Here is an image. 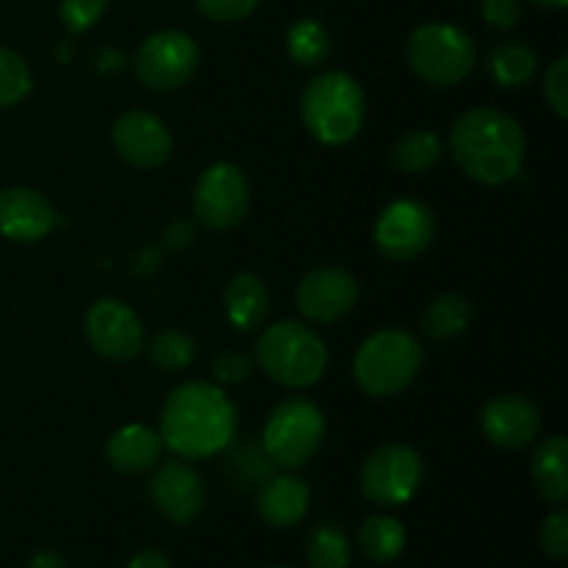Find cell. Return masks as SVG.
Masks as SVG:
<instances>
[{
  "label": "cell",
  "mask_w": 568,
  "mask_h": 568,
  "mask_svg": "<svg viewBox=\"0 0 568 568\" xmlns=\"http://www.w3.org/2000/svg\"><path fill=\"white\" fill-rule=\"evenodd\" d=\"M159 436L178 458H214L236 436V405L214 383H183L161 408Z\"/></svg>",
  "instance_id": "6da1fadb"
},
{
  "label": "cell",
  "mask_w": 568,
  "mask_h": 568,
  "mask_svg": "<svg viewBox=\"0 0 568 568\" xmlns=\"http://www.w3.org/2000/svg\"><path fill=\"white\" fill-rule=\"evenodd\" d=\"M455 164L483 186H503L521 172L527 139L519 122L499 109H469L449 128Z\"/></svg>",
  "instance_id": "7a4b0ae2"
},
{
  "label": "cell",
  "mask_w": 568,
  "mask_h": 568,
  "mask_svg": "<svg viewBox=\"0 0 568 568\" xmlns=\"http://www.w3.org/2000/svg\"><path fill=\"white\" fill-rule=\"evenodd\" d=\"M300 114L316 142L327 148H342L353 142L364 128L366 94L347 72H322L305 87Z\"/></svg>",
  "instance_id": "3957f363"
},
{
  "label": "cell",
  "mask_w": 568,
  "mask_h": 568,
  "mask_svg": "<svg viewBox=\"0 0 568 568\" xmlns=\"http://www.w3.org/2000/svg\"><path fill=\"white\" fill-rule=\"evenodd\" d=\"M255 361L272 383L283 388H311L327 369V344L303 322H275L261 333Z\"/></svg>",
  "instance_id": "277c9868"
},
{
  "label": "cell",
  "mask_w": 568,
  "mask_h": 568,
  "mask_svg": "<svg viewBox=\"0 0 568 568\" xmlns=\"http://www.w3.org/2000/svg\"><path fill=\"white\" fill-rule=\"evenodd\" d=\"M422 366H425V349L414 333L403 327H383L372 333L353 361L355 383L361 392L377 399L403 394L419 377Z\"/></svg>",
  "instance_id": "5b68a950"
},
{
  "label": "cell",
  "mask_w": 568,
  "mask_h": 568,
  "mask_svg": "<svg viewBox=\"0 0 568 568\" xmlns=\"http://www.w3.org/2000/svg\"><path fill=\"white\" fill-rule=\"evenodd\" d=\"M408 64L430 87H458L477 64L475 39L453 22H425L408 39Z\"/></svg>",
  "instance_id": "8992f818"
},
{
  "label": "cell",
  "mask_w": 568,
  "mask_h": 568,
  "mask_svg": "<svg viewBox=\"0 0 568 568\" xmlns=\"http://www.w3.org/2000/svg\"><path fill=\"white\" fill-rule=\"evenodd\" d=\"M264 453L283 469H303L325 442V416L316 403L288 397L272 408L264 425Z\"/></svg>",
  "instance_id": "52a82bcc"
},
{
  "label": "cell",
  "mask_w": 568,
  "mask_h": 568,
  "mask_svg": "<svg viewBox=\"0 0 568 568\" xmlns=\"http://www.w3.org/2000/svg\"><path fill=\"white\" fill-rule=\"evenodd\" d=\"M200 67V48L189 33L166 28L139 44L133 55L136 78L153 92H175L186 87Z\"/></svg>",
  "instance_id": "ba28073f"
},
{
  "label": "cell",
  "mask_w": 568,
  "mask_h": 568,
  "mask_svg": "<svg viewBox=\"0 0 568 568\" xmlns=\"http://www.w3.org/2000/svg\"><path fill=\"white\" fill-rule=\"evenodd\" d=\"M425 464L419 453L408 444H386L377 447L361 469V491L369 503L381 508H399L419 491Z\"/></svg>",
  "instance_id": "9c48e42d"
},
{
  "label": "cell",
  "mask_w": 568,
  "mask_h": 568,
  "mask_svg": "<svg viewBox=\"0 0 568 568\" xmlns=\"http://www.w3.org/2000/svg\"><path fill=\"white\" fill-rule=\"evenodd\" d=\"M194 216L211 231H231L242 225L250 211V181L242 166L231 161H216L203 175L192 194Z\"/></svg>",
  "instance_id": "30bf717a"
},
{
  "label": "cell",
  "mask_w": 568,
  "mask_h": 568,
  "mask_svg": "<svg viewBox=\"0 0 568 568\" xmlns=\"http://www.w3.org/2000/svg\"><path fill=\"white\" fill-rule=\"evenodd\" d=\"M436 239V214L422 200H394L375 222V244L388 261L408 264Z\"/></svg>",
  "instance_id": "8fae6325"
},
{
  "label": "cell",
  "mask_w": 568,
  "mask_h": 568,
  "mask_svg": "<svg viewBox=\"0 0 568 568\" xmlns=\"http://www.w3.org/2000/svg\"><path fill=\"white\" fill-rule=\"evenodd\" d=\"M83 327H87V338L92 349L105 361H131L144 349L142 320L122 300H94L89 305Z\"/></svg>",
  "instance_id": "7c38bea8"
},
{
  "label": "cell",
  "mask_w": 568,
  "mask_h": 568,
  "mask_svg": "<svg viewBox=\"0 0 568 568\" xmlns=\"http://www.w3.org/2000/svg\"><path fill=\"white\" fill-rule=\"evenodd\" d=\"M358 297L361 286L353 272L336 270V266L311 270L297 283V294H294L300 314L311 322H320V325L344 320L358 305Z\"/></svg>",
  "instance_id": "4fadbf2b"
},
{
  "label": "cell",
  "mask_w": 568,
  "mask_h": 568,
  "mask_svg": "<svg viewBox=\"0 0 568 568\" xmlns=\"http://www.w3.org/2000/svg\"><path fill=\"white\" fill-rule=\"evenodd\" d=\"M111 144L125 164L136 170H159L172 155V133L164 120L150 111H125L111 128Z\"/></svg>",
  "instance_id": "5bb4252c"
},
{
  "label": "cell",
  "mask_w": 568,
  "mask_h": 568,
  "mask_svg": "<svg viewBox=\"0 0 568 568\" xmlns=\"http://www.w3.org/2000/svg\"><path fill=\"white\" fill-rule=\"evenodd\" d=\"M488 442L508 453L530 447L541 433V410L521 394H497L486 403L480 416Z\"/></svg>",
  "instance_id": "9a60e30c"
},
{
  "label": "cell",
  "mask_w": 568,
  "mask_h": 568,
  "mask_svg": "<svg viewBox=\"0 0 568 568\" xmlns=\"http://www.w3.org/2000/svg\"><path fill=\"white\" fill-rule=\"evenodd\" d=\"M150 499L164 519L192 525L205 508V488L197 471L183 460H166L150 477Z\"/></svg>",
  "instance_id": "2e32d148"
},
{
  "label": "cell",
  "mask_w": 568,
  "mask_h": 568,
  "mask_svg": "<svg viewBox=\"0 0 568 568\" xmlns=\"http://www.w3.org/2000/svg\"><path fill=\"white\" fill-rule=\"evenodd\" d=\"M55 227V211L42 192L9 186L0 192V236L31 244Z\"/></svg>",
  "instance_id": "e0dca14e"
},
{
  "label": "cell",
  "mask_w": 568,
  "mask_h": 568,
  "mask_svg": "<svg viewBox=\"0 0 568 568\" xmlns=\"http://www.w3.org/2000/svg\"><path fill=\"white\" fill-rule=\"evenodd\" d=\"M161 453H164V442L148 425L120 427L111 433L109 444H105V458H109L111 469L120 475H142V471L153 469L161 460Z\"/></svg>",
  "instance_id": "ac0fdd59"
},
{
  "label": "cell",
  "mask_w": 568,
  "mask_h": 568,
  "mask_svg": "<svg viewBox=\"0 0 568 568\" xmlns=\"http://www.w3.org/2000/svg\"><path fill=\"white\" fill-rule=\"evenodd\" d=\"M311 508L308 483L294 475H275L261 486L258 491V514L266 525L286 530L300 525Z\"/></svg>",
  "instance_id": "d6986e66"
},
{
  "label": "cell",
  "mask_w": 568,
  "mask_h": 568,
  "mask_svg": "<svg viewBox=\"0 0 568 568\" xmlns=\"http://www.w3.org/2000/svg\"><path fill=\"white\" fill-rule=\"evenodd\" d=\"M270 311V292L253 272H236L225 288V316L236 331H255Z\"/></svg>",
  "instance_id": "ffe728a7"
},
{
  "label": "cell",
  "mask_w": 568,
  "mask_h": 568,
  "mask_svg": "<svg viewBox=\"0 0 568 568\" xmlns=\"http://www.w3.org/2000/svg\"><path fill=\"white\" fill-rule=\"evenodd\" d=\"M532 483L547 503L564 505L568 499V444L564 436H549L532 455Z\"/></svg>",
  "instance_id": "44dd1931"
},
{
  "label": "cell",
  "mask_w": 568,
  "mask_h": 568,
  "mask_svg": "<svg viewBox=\"0 0 568 568\" xmlns=\"http://www.w3.org/2000/svg\"><path fill=\"white\" fill-rule=\"evenodd\" d=\"M405 541H408V532L405 525L394 516H369V519L361 525L358 544L361 552L366 555L375 564H392L403 555Z\"/></svg>",
  "instance_id": "7402d4cb"
},
{
  "label": "cell",
  "mask_w": 568,
  "mask_h": 568,
  "mask_svg": "<svg viewBox=\"0 0 568 568\" xmlns=\"http://www.w3.org/2000/svg\"><path fill=\"white\" fill-rule=\"evenodd\" d=\"M488 72L505 89L527 87L538 72V55L525 42H505L488 55Z\"/></svg>",
  "instance_id": "603a6c76"
},
{
  "label": "cell",
  "mask_w": 568,
  "mask_h": 568,
  "mask_svg": "<svg viewBox=\"0 0 568 568\" xmlns=\"http://www.w3.org/2000/svg\"><path fill=\"white\" fill-rule=\"evenodd\" d=\"M471 322V303L460 294H442L422 314V331L433 342H447L460 336Z\"/></svg>",
  "instance_id": "cb8c5ba5"
},
{
  "label": "cell",
  "mask_w": 568,
  "mask_h": 568,
  "mask_svg": "<svg viewBox=\"0 0 568 568\" xmlns=\"http://www.w3.org/2000/svg\"><path fill=\"white\" fill-rule=\"evenodd\" d=\"M442 155H444L442 139H438L433 131L419 128V131H408L405 136H399V142L394 144L392 159L399 172H408V175H425L427 170H433V166L442 161Z\"/></svg>",
  "instance_id": "d4e9b609"
},
{
  "label": "cell",
  "mask_w": 568,
  "mask_h": 568,
  "mask_svg": "<svg viewBox=\"0 0 568 568\" xmlns=\"http://www.w3.org/2000/svg\"><path fill=\"white\" fill-rule=\"evenodd\" d=\"M288 55L300 67H320L331 55V33L314 17H303L286 33Z\"/></svg>",
  "instance_id": "484cf974"
},
{
  "label": "cell",
  "mask_w": 568,
  "mask_h": 568,
  "mask_svg": "<svg viewBox=\"0 0 568 568\" xmlns=\"http://www.w3.org/2000/svg\"><path fill=\"white\" fill-rule=\"evenodd\" d=\"M305 558L311 568H349V538L333 521H322L311 530Z\"/></svg>",
  "instance_id": "4316f807"
},
{
  "label": "cell",
  "mask_w": 568,
  "mask_h": 568,
  "mask_svg": "<svg viewBox=\"0 0 568 568\" xmlns=\"http://www.w3.org/2000/svg\"><path fill=\"white\" fill-rule=\"evenodd\" d=\"M150 361H153L155 369L161 372H181L186 369L194 361V353H197V344L189 333L175 331V327H166V331H159L153 336L148 347Z\"/></svg>",
  "instance_id": "83f0119b"
},
{
  "label": "cell",
  "mask_w": 568,
  "mask_h": 568,
  "mask_svg": "<svg viewBox=\"0 0 568 568\" xmlns=\"http://www.w3.org/2000/svg\"><path fill=\"white\" fill-rule=\"evenodd\" d=\"M31 70H28L26 59L9 48H0V105L22 103L31 94Z\"/></svg>",
  "instance_id": "f1b7e54d"
},
{
  "label": "cell",
  "mask_w": 568,
  "mask_h": 568,
  "mask_svg": "<svg viewBox=\"0 0 568 568\" xmlns=\"http://www.w3.org/2000/svg\"><path fill=\"white\" fill-rule=\"evenodd\" d=\"M109 9V0H61L59 17L70 33H87L100 22Z\"/></svg>",
  "instance_id": "f546056e"
},
{
  "label": "cell",
  "mask_w": 568,
  "mask_h": 568,
  "mask_svg": "<svg viewBox=\"0 0 568 568\" xmlns=\"http://www.w3.org/2000/svg\"><path fill=\"white\" fill-rule=\"evenodd\" d=\"M544 98L558 120H568V59L560 55L544 75Z\"/></svg>",
  "instance_id": "4dcf8cb0"
},
{
  "label": "cell",
  "mask_w": 568,
  "mask_h": 568,
  "mask_svg": "<svg viewBox=\"0 0 568 568\" xmlns=\"http://www.w3.org/2000/svg\"><path fill=\"white\" fill-rule=\"evenodd\" d=\"M211 372H214V381L222 383V386L244 383L253 375V358L242 349H222L214 364H211Z\"/></svg>",
  "instance_id": "1f68e13d"
},
{
  "label": "cell",
  "mask_w": 568,
  "mask_h": 568,
  "mask_svg": "<svg viewBox=\"0 0 568 568\" xmlns=\"http://www.w3.org/2000/svg\"><path fill=\"white\" fill-rule=\"evenodd\" d=\"M261 0H194L197 11L214 22H239L247 20Z\"/></svg>",
  "instance_id": "d6a6232c"
},
{
  "label": "cell",
  "mask_w": 568,
  "mask_h": 568,
  "mask_svg": "<svg viewBox=\"0 0 568 568\" xmlns=\"http://www.w3.org/2000/svg\"><path fill=\"white\" fill-rule=\"evenodd\" d=\"M541 547L552 560H564L568 555V514L555 510L541 525Z\"/></svg>",
  "instance_id": "836d02e7"
},
{
  "label": "cell",
  "mask_w": 568,
  "mask_h": 568,
  "mask_svg": "<svg viewBox=\"0 0 568 568\" xmlns=\"http://www.w3.org/2000/svg\"><path fill=\"white\" fill-rule=\"evenodd\" d=\"M483 20L494 31H510L521 20V0H483Z\"/></svg>",
  "instance_id": "e575fe53"
},
{
  "label": "cell",
  "mask_w": 568,
  "mask_h": 568,
  "mask_svg": "<svg viewBox=\"0 0 568 568\" xmlns=\"http://www.w3.org/2000/svg\"><path fill=\"white\" fill-rule=\"evenodd\" d=\"M125 568H172V564L159 549H142V552H136L128 560Z\"/></svg>",
  "instance_id": "d590c367"
},
{
  "label": "cell",
  "mask_w": 568,
  "mask_h": 568,
  "mask_svg": "<svg viewBox=\"0 0 568 568\" xmlns=\"http://www.w3.org/2000/svg\"><path fill=\"white\" fill-rule=\"evenodd\" d=\"M26 568H67L64 566V558H61L59 552H50V549H44V552H37L31 560H28Z\"/></svg>",
  "instance_id": "8d00e7d4"
},
{
  "label": "cell",
  "mask_w": 568,
  "mask_h": 568,
  "mask_svg": "<svg viewBox=\"0 0 568 568\" xmlns=\"http://www.w3.org/2000/svg\"><path fill=\"white\" fill-rule=\"evenodd\" d=\"M530 3H536L538 9L560 11V9H566V6H568V0H530Z\"/></svg>",
  "instance_id": "74e56055"
},
{
  "label": "cell",
  "mask_w": 568,
  "mask_h": 568,
  "mask_svg": "<svg viewBox=\"0 0 568 568\" xmlns=\"http://www.w3.org/2000/svg\"><path fill=\"white\" fill-rule=\"evenodd\" d=\"M281 568H292V566H281Z\"/></svg>",
  "instance_id": "f35d334b"
}]
</instances>
